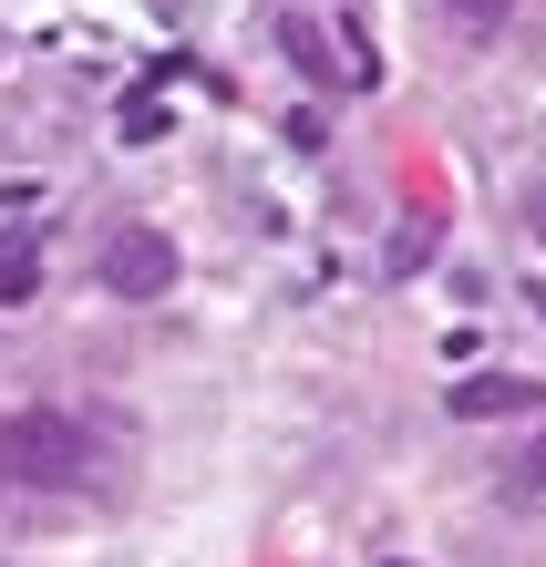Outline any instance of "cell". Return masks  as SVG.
<instances>
[{
    "mask_svg": "<svg viewBox=\"0 0 546 567\" xmlns=\"http://www.w3.org/2000/svg\"><path fill=\"white\" fill-rule=\"evenodd\" d=\"M114 475V444L93 433L83 413H0V495H93Z\"/></svg>",
    "mask_w": 546,
    "mask_h": 567,
    "instance_id": "cell-1",
    "label": "cell"
},
{
    "mask_svg": "<svg viewBox=\"0 0 546 567\" xmlns=\"http://www.w3.org/2000/svg\"><path fill=\"white\" fill-rule=\"evenodd\" d=\"M176 269H186V258H176L165 227H114V238H104V289L114 299H165Z\"/></svg>",
    "mask_w": 546,
    "mask_h": 567,
    "instance_id": "cell-2",
    "label": "cell"
},
{
    "mask_svg": "<svg viewBox=\"0 0 546 567\" xmlns=\"http://www.w3.org/2000/svg\"><path fill=\"white\" fill-rule=\"evenodd\" d=\"M443 413H464V423H495V413H536V382H526V372H464L454 392H443Z\"/></svg>",
    "mask_w": 546,
    "mask_h": 567,
    "instance_id": "cell-3",
    "label": "cell"
},
{
    "mask_svg": "<svg viewBox=\"0 0 546 567\" xmlns=\"http://www.w3.org/2000/svg\"><path fill=\"white\" fill-rule=\"evenodd\" d=\"M31 289H42V238H0V310H21Z\"/></svg>",
    "mask_w": 546,
    "mask_h": 567,
    "instance_id": "cell-4",
    "label": "cell"
},
{
    "mask_svg": "<svg viewBox=\"0 0 546 567\" xmlns=\"http://www.w3.org/2000/svg\"><path fill=\"white\" fill-rule=\"evenodd\" d=\"M505 495H516V506H546V423H536V444L505 464Z\"/></svg>",
    "mask_w": 546,
    "mask_h": 567,
    "instance_id": "cell-5",
    "label": "cell"
},
{
    "mask_svg": "<svg viewBox=\"0 0 546 567\" xmlns=\"http://www.w3.org/2000/svg\"><path fill=\"white\" fill-rule=\"evenodd\" d=\"M279 52H289L299 73H310V83H330V42H320L310 21H279Z\"/></svg>",
    "mask_w": 546,
    "mask_h": 567,
    "instance_id": "cell-6",
    "label": "cell"
},
{
    "mask_svg": "<svg viewBox=\"0 0 546 567\" xmlns=\"http://www.w3.org/2000/svg\"><path fill=\"white\" fill-rule=\"evenodd\" d=\"M124 135H134V145L165 135V104H155V93H134V104H124Z\"/></svg>",
    "mask_w": 546,
    "mask_h": 567,
    "instance_id": "cell-7",
    "label": "cell"
},
{
    "mask_svg": "<svg viewBox=\"0 0 546 567\" xmlns=\"http://www.w3.org/2000/svg\"><path fill=\"white\" fill-rule=\"evenodd\" d=\"M443 11H454V21H464V31H495V21H505V11H516V0H443Z\"/></svg>",
    "mask_w": 546,
    "mask_h": 567,
    "instance_id": "cell-8",
    "label": "cell"
},
{
    "mask_svg": "<svg viewBox=\"0 0 546 567\" xmlns=\"http://www.w3.org/2000/svg\"><path fill=\"white\" fill-rule=\"evenodd\" d=\"M526 217H536V238H546V176H536V196H526Z\"/></svg>",
    "mask_w": 546,
    "mask_h": 567,
    "instance_id": "cell-9",
    "label": "cell"
},
{
    "mask_svg": "<svg viewBox=\"0 0 546 567\" xmlns=\"http://www.w3.org/2000/svg\"><path fill=\"white\" fill-rule=\"evenodd\" d=\"M526 299H536V320H546V279H526Z\"/></svg>",
    "mask_w": 546,
    "mask_h": 567,
    "instance_id": "cell-10",
    "label": "cell"
},
{
    "mask_svg": "<svg viewBox=\"0 0 546 567\" xmlns=\"http://www.w3.org/2000/svg\"><path fill=\"white\" fill-rule=\"evenodd\" d=\"M382 567H413V557H382Z\"/></svg>",
    "mask_w": 546,
    "mask_h": 567,
    "instance_id": "cell-11",
    "label": "cell"
}]
</instances>
